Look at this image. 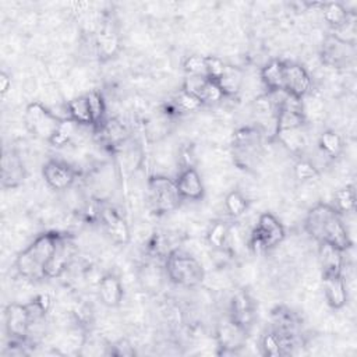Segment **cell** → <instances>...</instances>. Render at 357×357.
I'll use <instances>...</instances> for the list:
<instances>
[{
    "instance_id": "obj_1",
    "label": "cell",
    "mask_w": 357,
    "mask_h": 357,
    "mask_svg": "<svg viewBox=\"0 0 357 357\" xmlns=\"http://www.w3.org/2000/svg\"><path fill=\"white\" fill-rule=\"evenodd\" d=\"M304 227L319 244L326 243L342 251L351 247V240L340 212H337L332 205L317 204L312 206L307 213Z\"/></svg>"
},
{
    "instance_id": "obj_2",
    "label": "cell",
    "mask_w": 357,
    "mask_h": 357,
    "mask_svg": "<svg viewBox=\"0 0 357 357\" xmlns=\"http://www.w3.org/2000/svg\"><path fill=\"white\" fill-rule=\"evenodd\" d=\"M61 233L46 231L39 234L25 250L15 258V268L21 276L29 280L46 278L45 269L50 261Z\"/></svg>"
},
{
    "instance_id": "obj_3",
    "label": "cell",
    "mask_w": 357,
    "mask_h": 357,
    "mask_svg": "<svg viewBox=\"0 0 357 357\" xmlns=\"http://www.w3.org/2000/svg\"><path fill=\"white\" fill-rule=\"evenodd\" d=\"M166 273L169 279L185 287H194L204 280L205 272L202 265L183 250H173L166 257Z\"/></svg>"
},
{
    "instance_id": "obj_4",
    "label": "cell",
    "mask_w": 357,
    "mask_h": 357,
    "mask_svg": "<svg viewBox=\"0 0 357 357\" xmlns=\"http://www.w3.org/2000/svg\"><path fill=\"white\" fill-rule=\"evenodd\" d=\"M63 119L56 116L40 102H31L25 107L24 123L26 130L36 138L52 142L61 126Z\"/></svg>"
},
{
    "instance_id": "obj_5",
    "label": "cell",
    "mask_w": 357,
    "mask_h": 357,
    "mask_svg": "<svg viewBox=\"0 0 357 357\" xmlns=\"http://www.w3.org/2000/svg\"><path fill=\"white\" fill-rule=\"evenodd\" d=\"M146 187L149 206L158 215L174 211L183 201L176 181L167 176L156 174L149 177Z\"/></svg>"
},
{
    "instance_id": "obj_6",
    "label": "cell",
    "mask_w": 357,
    "mask_h": 357,
    "mask_svg": "<svg viewBox=\"0 0 357 357\" xmlns=\"http://www.w3.org/2000/svg\"><path fill=\"white\" fill-rule=\"evenodd\" d=\"M284 238V227L283 225L278 220V218L269 212H264L258 218L257 227L254 229L251 238H250V245L255 252H262L266 251Z\"/></svg>"
},
{
    "instance_id": "obj_7",
    "label": "cell",
    "mask_w": 357,
    "mask_h": 357,
    "mask_svg": "<svg viewBox=\"0 0 357 357\" xmlns=\"http://www.w3.org/2000/svg\"><path fill=\"white\" fill-rule=\"evenodd\" d=\"M4 322L6 332L11 340L17 343L24 342L28 337L31 329V317L26 304H8L4 310Z\"/></svg>"
},
{
    "instance_id": "obj_8",
    "label": "cell",
    "mask_w": 357,
    "mask_h": 357,
    "mask_svg": "<svg viewBox=\"0 0 357 357\" xmlns=\"http://www.w3.org/2000/svg\"><path fill=\"white\" fill-rule=\"evenodd\" d=\"M183 89L194 95L202 105H213L225 98L218 84L213 79L202 75H187Z\"/></svg>"
},
{
    "instance_id": "obj_9",
    "label": "cell",
    "mask_w": 357,
    "mask_h": 357,
    "mask_svg": "<svg viewBox=\"0 0 357 357\" xmlns=\"http://www.w3.org/2000/svg\"><path fill=\"white\" fill-rule=\"evenodd\" d=\"M42 176L50 188L67 190L77 178V170L66 162L50 159L43 165Z\"/></svg>"
},
{
    "instance_id": "obj_10",
    "label": "cell",
    "mask_w": 357,
    "mask_h": 357,
    "mask_svg": "<svg viewBox=\"0 0 357 357\" xmlns=\"http://www.w3.org/2000/svg\"><path fill=\"white\" fill-rule=\"evenodd\" d=\"M312 86V81L307 70L297 63L284 64V79H283V91L287 93L304 99Z\"/></svg>"
},
{
    "instance_id": "obj_11",
    "label": "cell",
    "mask_w": 357,
    "mask_h": 357,
    "mask_svg": "<svg viewBox=\"0 0 357 357\" xmlns=\"http://www.w3.org/2000/svg\"><path fill=\"white\" fill-rule=\"evenodd\" d=\"M247 332L244 328L233 322L230 318L223 319L216 329V340L222 353H236L241 349L247 339Z\"/></svg>"
},
{
    "instance_id": "obj_12",
    "label": "cell",
    "mask_w": 357,
    "mask_h": 357,
    "mask_svg": "<svg viewBox=\"0 0 357 357\" xmlns=\"http://www.w3.org/2000/svg\"><path fill=\"white\" fill-rule=\"evenodd\" d=\"M100 220L103 227L110 237V240L116 244H127L130 241V229L126 219L110 206H105L100 211Z\"/></svg>"
},
{
    "instance_id": "obj_13",
    "label": "cell",
    "mask_w": 357,
    "mask_h": 357,
    "mask_svg": "<svg viewBox=\"0 0 357 357\" xmlns=\"http://www.w3.org/2000/svg\"><path fill=\"white\" fill-rule=\"evenodd\" d=\"M262 132L258 127H243L234 132L233 146L236 149V156L238 159L250 160L254 158L261 146Z\"/></svg>"
},
{
    "instance_id": "obj_14",
    "label": "cell",
    "mask_w": 357,
    "mask_h": 357,
    "mask_svg": "<svg viewBox=\"0 0 357 357\" xmlns=\"http://www.w3.org/2000/svg\"><path fill=\"white\" fill-rule=\"evenodd\" d=\"M73 255H74V244L66 234H61L54 248V252L46 265V269H45L46 278L52 279V278L60 276L70 265Z\"/></svg>"
},
{
    "instance_id": "obj_15",
    "label": "cell",
    "mask_w": 357,
    "mask_h": 357,
    "mask_svg": "<svg viewBox=\"0 0 357 357\" xmlns=\"http://www.w3.org/2000/svg\"><path fill=\"white\" fill-rule=\"evenodd\" d=\"M183 199L198 201L204 197L205 188L198 170L192 166L184 167L174 180Z\"/></svg>"
},
{
    "instance_id": "obj_16",
    "label": "cell",
    "mask_w": 357,
    "mask_h": 357,
    "mask_svg": "<svg viewBox=\"0 0 357 357\" xmlns=\"http://www.w3.org/2000/svg\"><path fill=\"white\" fill-rule=\"evenodd\" d=\"M322 286L325 300L329 307H332L333 310H340L346 305L349 293L343 273L322 275Z\"/></svg>"
},
{
    "instance_id": "obj_17",
    "label": "cell",
    "mask_w": 357,
    "mask_h": 357,
    "mask_svg": "<svg viewBox=\"0 0 357 357\" xmlns=\"http://www.w3.org/2000/svg\"><path fill=\"white\" fill-rule=\"evenodd\" d=\"M229 318L248 331L254 321V303L247 291H238L230 301Z\"/></svg>"
},
{
    "instance_id": "obj_18",
    "label": "cell",
    "mask_w": 357,
    "mask_h": 357,
    "mask_svg": "<svg viewBox=\"0 0 357 357\" xmlns=\"http://www.w3.org/2000/svg\"><path fill=\"white\" fill-rule=\"evenodd\" d=\"M25 178V170L20 158L11 152L4 151L1 160V185L4 188L18 187Z\"/></svg>"
},
{
    "instance_id": "obj_19",
    "label": "cell",
    "mask_w": 357,
    "mask_h": 357,
    "mask_svg": "<svg viewBox=\"0 0 357 357\" xmlns=\"http://www.w3.org/2000/svg\"><path fill=\"white\" fill-rule=\"evenodd\" d=\"M98 294L103 305L106 307H119L123 300V286L120 279L113 273H106L100 278L98 286Z\"/></svg>"
},
{
    "instance_id": "obj_20",
    "label": "cell",
    "mask_w": 357,
    "mask_h": 357,
    "mask_svg": "<svg viewBox=\"0 0 357 357\" xmlns=\"http://www.w3.org/2000/svg\"><path fill=\"white\" fill-rule=\"evenodd\" d=\"M353 47L340 42L332 35H328L322 45V61L331 67H343L349 59V49Z\"/></svg>"
},
{
    "instance_id": "obj_21",
    "label": "cell",
    "mask_w": 357,
    "mask_h": 357,
    "mask_svg": "<svg viewBox=\"0 0 357 357\" xmlns=\"http://www.w3.org/2000/svg\"><path fill=\"white\" fill-rule=\"evenodd\" d=\"M343 252L344 251L331 244H319V264L322 268V275L343 273Z\"/></svg>"
},
{
    "instance_id": "obj_22",
    "label": "cell",
    "mask_w": 357,
    "mask_h": 357,
    "mask_svg": "<svg viewBox=\"0 0 357 357\" xmlns=\"http://www.w3.org/2000/svg\"><path fill=\"white\" fill-rule=\"evenodd\" d=\"M286 61L273 59L261 68V79L268 91H283Z\"/></svg>"
},
{
    "instance_id": "obj_23",
    "label": "cell",
    "mask_w": 357,
    "mask_h": 357,
    "mask_svg": "<svg viewBox=\"0 0 357 357\" xmlns=\"http://www.w3.org/2000/svg\"><path fill=\"white\" fill-rule=\"evenodd\" d=\"M120 47V39L110 28H103L96 36V52L100 60L112 59Z\"/></svg>"
},
{
    "instance_id": "obj_24",
    "label": "cell",
    "mask_w": 357,
    "mask_h": 357,
    "mask_svg": "<svg viewBox=\"0 0 357 357\" xmlns=\"http://www.w3.org/2000/svg\"><path fill=\"white\" fill-rule=\"evenodd\" d=\"M219 89L222 91L223 96H234L238 93L243 85V71L237 67L227 66L225 68L223 75L216 81Z\"/></svg>"
},
{
    "instance_id": "obj_25",
    "label": "cell",
    "mask_w": 357,
    "mask_h": 357,
    "mask_svg": "<svg viewBox=\"0 0 357 357\" xmlns=\"http://www.w3.org/2000/svg\"><path fill=\"white\" fill-rule=\"evenodd\" d=\"M67 113H68V119H71L77 124L92 127L86 95H79V96H75L71 100H68L67 102Z\"/></svg>"
},
{
    "instance_id": "obj_26",
    "label": "cell",
    "mask_w": 357,
    "mask_h": 357,
    "mask_svg": "<svg viewBox=\"0 0 357 357\" xmlns=\"http://www.w3.org/2000/svg\"><path fill=\"white\" fill-rule=\"evenodd\" d=\"M278 141L284 145L290 152L293 153H300L304 151L305 145H307V137L305 132L301 128H291V130H282L278 131L276 135Z\"/></svg>"
},
{
    "instance_id": "obj_27",
    "label": "cell",
    "mask_w": 357,
    "mask_h": 357,
    "mask_svg": "<svg viewBox=\"0 0 357 357\" xmlns=\"http://www.w3.org/2000/svg\"><path fill=\"white\" fill-rule=\"evenodd\" d=\"M88 99V106H89V113H91V120H92V128L93 131H98L103 123L107 120L106 119V105L103 100V96L98 91H89L85 93Z\"/></svg>"
},
{
    "instance_id": "obj_28",
    "label": "cell",
    "mask_w": 357,
    "mask_h": 357,
    "mask_svg": "<svg viewBox=\"0 0 357 357\" xmlns=\"http://www.w3.org/2000/svg\"><path fill=\"white\" fill-rule=\"evenodd\" d=\"M321 7H322L324 20L332 29L343 25L351 14L342 3H337V1L324 3Z\"/></svg>"
},
{
    "instance_id": "obj_29",
    "label": "cell",
    "mask_w": 357,
    "mask_h": 357,
    "mask_svg": "<svg viewBox=\"0 0 357 357\" xmlns=\"http://www.w3.org/2000/svg\"><path fill=\"white\" fill-rule=\"evenodd\" d=\"M305 124V113L289 109H280L276 114V132L282 130L301 128Z\"/></svg>"
},
{
    "instance_id": "obj_30",
    "label": "cell",
    "mask_w": 357,
    "mask_h": 357,
    "mask_svg": "<svg viewBox=\"0 0 357 357\" xmlns=\"http://www.w3.org/2000/svg\"><path fill=\"white\" fill-rule=\"evenodd\" d=\"M318 146L328 158H337L343 151V139L337 132L328 130L319 135Z\"/></svg>"
},
{
    "instance_id": "obj_31",
    "label": "cell",
    "mask_w": 357,
    "mask_h": 357,
    "mask_svg": "<svg viewBox=\"0 0 357 357\" xmlns=\"http://www.w3.org/2000/svg\"><path fill=\"white\" fill-rule=\"evenodd\" d=\"M95 132L100 134V137L105 141H107L109 144H112V145H116V144L124 141V137H126L124 126L119 120H116V119L106 120L103 123V126L98 131H95Z\"/></svg>"
},
{
    "instance_id": "obj_32",
    "label": "cell",
    "mask_w": 357,
    "mask_h": 357,
    "mask_svg": "<svg viewBox=\"0 0 357 357\" xmlns=\"http://www.w3.org/2000/svg\"><path fill=\"white\" fill-rule=\"evenodd\" d=\"M230 236V226L229 223L223 222V220H218L215 222L206 234L208 243L215 248V250H222L229 240Z\"/></svg>"
},
{
    "instance_id": "obj_33",
    "label": "cell",
    "mask_w": 357,
    "mask_h": 357,
    "mask_svg": "<svg viewBox=\"0 0 357 357\" xmlns=\"http://www.w3.org/2000/svg\"><path fill=\"white\" fill-rule=\"evenodd\" d=\"M335 209L337 212H353L356 209V192L353 187L346 185L335 192Z\"/></svg>"
},
{
    "instance_id": "obj_34",
    "label": "cell",
    "mask_w": 357,
    "mask_h": 357,
    "mask_svg": "<svg viewBox=\"0 0 357 357\" xmlns=\"http://www.w3.org/2000/svg\"><path fill=\"white\" fill-rule=\"evenodd\" d=\"M225 206H226V211L229 212V215H231L233 218H238L247 211L248 202H247L245 197L238 190H233L226 195Z\"/></svg>"
},
{
    "instance_id": "obj_35",
    "label": "cell",
    "mask_w": 357,
    "mask_h": 357,
    "mask_svg": "<svg viewBox=\"0 0 357 357\" xmlns=\"http://www.w3.org/2000/svg\"><path fill=\"white\" fill-rule=\"evenodd\" d=\"M202 106V103L191 93L185 92L184 89H181L176 98L173 99V107L176 112L178 113H190V112H195Z\"/></svg>"
},
{
    "instance_id": "obj_36",
    "label": "cell",
    "mask_w": 357,
    "mask_h": 357,
    "mask_svg": "<svg viewBox=\"0 0 357 357\" xmlns=\"http://www.w3.org/2000/svg\"><path fill=\"white\" fill-rule=\"evenodd\" d=\"M294 177L300 183H310L312 180H317L319 177V170L315 167L314 163H311L307 159H300L294 167H293Z\"/></svg>"
},
{
    "instance_id": "obj_37",
    "label": "cell",
    "mask_w": 357,
    "mask_h": 357,
    "mask_svg": "<svg viewBox=\"0 0 357 357\" xmlns=\"http://www.w3.org/2000/svg\"><path fill=\"white\" fill-rule=\"evenodd\" d=\"M79 127V124H77L75 121H73L71 119H63V121H61V126H60V128H59V131L56 132V135H54V138L52 139V145H54V146H63V145H66L67 142H70L71 141V138L74 137V134H75V131H77V128Z\"/></svg>"
},
{
    "instance_id": "obj_38",
    "label": "cell",
    "mask_w": 357,
    "mask_h": 357,
    "mask_svg": "<svg viewBox=\"0 0 357 357\" xmlns=\"http://www.w3.org/2000/svg\"><path fill=\"white\" fill-rule=\"evenodd\" d=\"M183 70L187 75H206V57L199 54H191L183 61Z\"/></svg>"
},
{
    "instance_id": "obj_39",
    "label": "cell",
    "mask_w": 357,
    "mask_h": 357,
    "mask_svg": "<svg viewBox=\"0 0 357 357\" xmlns=\"http://www.w3.org/2000/svg\"><path fill=\"white\" fill-rule=\"evenodd\" d=\"M206 57V75L215 82L223 75L226 64L222 59L216 56H205Z\"/></svg>"
},
{
    "instance_id": "obj_40",
    "label": "cell",
    "mask_w": 357,
    "mask_h": 357,
    "mask_svg": "<svg viewBox=\"0 0 357 357\" xmlns=\"http://www.w3.org/2000/svg\"><path fill=\"white\" fill-rule=\"evenodd\" d=\"M32 301L39 307V310H40L45 315L50 311L52 304H53V300H52L50 294H47V293H40V294H38Z\"/></svg>"
},
{
    "instance_id": "obj_41",
    "label": "cell",
    "mask_w": 357,
    "mask_h": 357,
    "mask_svg": "<svg viewBox=\"0 0 357 357\" xmlns=\"http://www.w3.org/2000/svg\"><path fill=\"white\" fill-rule=\"evenodd\" d=\"M113 349H114V351H112V353L116 354V356H131V354H134L132 347H131L126 340L117 342V343L113 346Z\"/></svg>"
},
{
    "instance_id": "obj_42",
    "label": "cell",
    "mask_w": 357,
    "mask_h": 357,
    "mask_svg": "<svg viewBox=\"0 0 357 357\" xmlns=\"http://www.w3.org/2000/svg\"><path fill=\"white\" fill-rule=\"evenodd\" d=\"M11 88V78L7 73H0V93L4 96Z\"/></svg>"
}]
</instances>
